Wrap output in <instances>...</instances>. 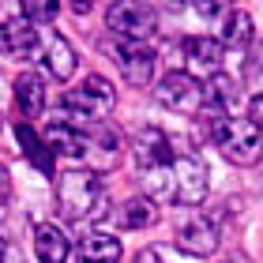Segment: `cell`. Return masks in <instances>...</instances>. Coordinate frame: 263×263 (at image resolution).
<instances>
[{"mask_svg": "<svg viewBox=\"0 0 263 263\" xmlns=\"http://www.w3.org/2000/svg\"><path fill=\"white\" fill-rule=\"evenodd\" d=\"M143 184L162 203L192 207V203H203V196H207V165L196 154H173V162L143 173Z\"/></svg>", "mask_w": 263, "mask_h": 263, "instance_id": "6da1fadb", "label": "cell"}, {"mask_svg": "<svg viewBox=\"0 0 263 263\" xmlns=\"http://www.w3.org/2000/svg\"><path fill=\"white\" fill-rule=\"evenodd\" d=\"M102 203H105V181L98 170L61 173V181H57V207H61L68 222H83V218L102 214Z\"/></svg>", "mask_w": 263, "mask_h": 263, "instance_id": "7a4b0ae2", "label": "cell"}, {"mask_svg": "<svg viewBox=\"0 0 263 263\" xmlns=\"http://www.w3.org/2000/svg\"><path fill=\"white\" fill-rule=\"evenodd\" d=\"M211 136L233 165H252L263 154V132L248 117H214Z\"/></svg>", "mask_w": 263, "mask_h": 263, "instance_id": "3957f363", "label": "cell"}, {"mask_svg": "<svg viewBox=\"0 0 263 263\" xmlns=\"http://www.w3.org/2000/svg\"><path fill=\"white\" fill-rule=\"evenodd\" d=\"M113 102H117V90L105 76H87L79 87H71L64 94V109H71L76 117H90V121L105 117L113 109Z\"/></svg>", "mask_w": 263, "mask_h": 263, "instance_id": "277c9868", "label": "cell"}, {"mask_svg": "<svg viewBox=\"0 0 263 263\" xmlns=\"http://www.w3.org/2000/svg\"><path fill=\"white\" fill-rule=\"evenodd\" d=\"M105 23H109V30L121 42H139V45H147V38L158 27L154 11L143 8V4H109L105 8Z\"/></svg>", "mask_w": 263, "mask_h": 263, "instance_id": "5b68a950", "label": "cell"}, {"mask_svg": "<svg viewBox=\"0 0 263 263\" xmlns=\"http://www.w3.org/2000/svg\"><path fill=\"white\" fill-rule=\"evenodd\" d=\"M158 102L165 105V109H173V113H196L199 105H203V87L188 76V71H165L162 83H158Z\"/></svg>", "mask_w": 263, "mask_h": 263, "instance_id": "8992f818", "label": "cell"}, {"mask_svg": "<svg viewBox=\"0 0 263 263\" xmlns=\"http://www.w3.org/2000/svg\"><path fill=\"white\" fill-rule=\"evenodd\" d=\"M109 57L117 61V68L124 71L128 83H136V87L151 83V76H154V49H151V45H139V42H113Z\"/></svg>", "mask_w": 263, "mask_h": 263, "instance_id": "52a82bcc", "label": "cell"}, {"mask_svg": "<svg viewBox=\"0 0 263 263\" xmlns=\"http://www.w3.org/2000/svg\"><path fill=\"white\" fill-rule=\"evenodd\" d=\"M45 147L61 158H87L90 154V136L76 121H53L45 132Z\"/></svg>", "mask_w": 263, "mask_h": 263, "instance_id": "ba28073f", "label": "cell"}, {"mask_svg": "<svg viewBox=\"0 0 263 263\" xmlns=\"http://www.w3.org/2000/svg\"><path fill=\"white\" fill-rule=\"evenodd\" d=\"M181 53H184V64H188V76H218L222 68V42L214 38H184L181 42Z\"/></svg>", "mask_w": 263, "mask_h": 263, "instance_id": "9c48e42d", "label": "cell"}, {"mask_svg": "<svg viewBox=\"0 0 263 263\" xmlns=\"http://www.w3.org/2000/svg\"><path fill=\"white\" fill-rule=\"evenodd\" d=\"M38 57H42V64H45V71H49L53 79L64 83V79L76 76V49H71L68 38H61V34H45Z\"/></svg>", "mask_w": 263, "mask_h": 263, "instance_id": "30bf717a", "label": "cell"}, {"mask_svg": "<svg viewBox=\"0 0 263 263\" xmlns=\"http://www.w3.org/2000/svg\"><path fill=\"white\" fill-rule=\"evenodd\" d=\"M136 162H139L143 173H147V170H158V165H165V162H173L170 136H165L162 128H147V132L139 136V143H136Z\"/></svg>", "mask_w": 263, "mask_h": 263, "instance_id": "8fae6325", "label": "cell"}, {"mask_svg": "<svg viewBox=\"0 0 263 263\" xmlns=\"http://www.w3.org/2000/svg\"><path fill=\"white\" fill-rule=\"evenodd\" d=\"M0 38H4V49L11 57H38V49H42V34L27 19H8L0 27Z\"/></svg>", "mask_w": 263, "mask_h": 263, "instance_id": "7c38bea8", "label": "cell"}, {"mask_svg": "<svg viewBox=\"0 0 263 263\" xmlns=\"http://www.w3.org/2000/svg\"><path fill=\"white\" fill-rule=\"evenodd\" d=\"M177 248L188 256H211L214 248H218V230L207 222V218H199V222H188L181 233H177Z\"/></svg>", "mask_w": 263, "mask_h": 263, "instance_id": "4fadbf2b", "label": "cell"}, {"mask_svg": "<svg viewBox=\"0 0 263 263\" xmlns=\"http://www.w3.org/2000/svg\"><path fill=\"white\" fill-rule=\"evenodd\" d=\"M76 263H121V241L109 233H87L76 248Z\"/></svg>", "mask_w": 263, "mask_h": 263, "instance_id": "5bb4252c", "label": "cell"}, {"mask_svg": "<svg viewBox=\"0 0 263 263\" xmlns=\"http://www.w3.org/2000/svg\"><path fill=\"white\" fill-rule=\"evenodd\" d=\"M237 98H241V87H237V79L222 76V71L203 83V105H207V109H214V113H230L233 105H237Z\"/></svg>", "mask_w": 263, "mask_h": 263, "instance_id": "9a60e30c", "label": "cell"}, {"mask_svg": "<svg viewBox=\"0 0 263 263\" xmlns=\"http://www.w3.org/2000/svg\"><path fill=\"white\" fill-rule=\"evenodd\" d=\"M34 252H38L42 263H64L68 259V237L53 222H42L34 230Z\"/></svg>", "mask_w": 263, "mask_h": 263, "instance_id": "2e32d148", "label": "cell"}, {"mask_svg": "<svg viewBox=\"0 0 263 263\" xmlns=\"http://www.w3.org/2000/svg\"><path fill=\"white\" fill-rule=\"evenodd\" d=\"M15 105H19L23 117H38L45 109V83L34 71H23L15 79Z\"/></svg>", "mask_w": 263, "mask_h": 263, "instance_id": "e0dca14e", "label": "cell"}, {"mask_svg": "<svg viewBox=\"0 0 263 263\" xmlns=\"http://www.w3.org/2000/svg\"><path fill=\"white\" fill-rule=\"evenodd\" d=\"M15 139H19L23 154H27V158L38 165L42 173H53V151L42 143V136H38V132H34L30 124H23V121H19V124H15Z\"/></svg>", "mask_w": 263, "mask_h": 263, "instance_id": "ac0fdd59", "label": "cell"}, {"mask_svg": "<svg viewBox=\"0 0 263 263\" xmlns=\"http://www.w3.org/2000/svg\"><path fill=\"white\" fill-rule=\"evenodd\" d=\"M151 222H154V203L151 199H124L121 203V214H117L121 230H143Z\"/></svg>", "mask_w": 263, "mask_h": 263, "instance_id": "d6986e66", "label": "cell"}, {"mask_svg": "<svg viewBox=\"0 0 263 263\" xmlns=\"http://www.w3.org/2000/svg\"><path fill=\"white\" fill-rule=\"evenodd\" d=\"M248 38H252V19H248V11L230 8L226 11V23H222V42L237 49V45H248Z\"/></svg>", "mask_w": 263, "mask_h": 263, "instance_id": "ffe728a7", "label": "cell"}, {"mask_svg": "<svg viewBox=\"0 0 263 263\" xmlns=\"http://www.w3.org/2000/svg\"><path fill=\"white\" fill-rule=\"evenodd\" d=\"M53 15H57V4H38V0L23 4V19L27 23H53Z\"/></svg>", "mask_w": 263, "mask_h": 263, "instance_id": "44dd1931", "label": "cell"}, {"mask_svg": "<svg viewBox=\"0 0 263 263\" xmlns=\"http://www.w3.org/2000/svg\"><path fill=\"white\" fill-rule=\"evenodd\" d=\"M248 121H252V124L263 132V94H256V98L248 102Z\"/></svg>", "mask_w": 263, "mask_h": 263, "instance_id": "7402d4cb", "label": "cell"}, {"mask_svg": "<svg viewBox=\"0 0 263 263\" xmlns=\"http://www.w3.org/2000/svg\"><path fill=\"white\" fill-rule=\"evenodd\" d=\"M8 196H11V177H8V170H4V162H0V207L8 203Z\"/></svg>", "mask_w": 263, "mask_h": 263, "instance_id": "603a6c76", "label": "cell"}, {"mask_svg": "<svg viewBox=\"0 0 263 263\" xmlns=\"http://www.w3.org/2000/svg\"><path fill=\"white\" fill-rule=\"evenodd\" d=\"M4 252H8V245H4V233H0V263H4Z\"/></svg>", "mask_w": 263, "mask_h": 263, "instance_id": "cb8c5ba5", "label": "cell"}]
</instances>
